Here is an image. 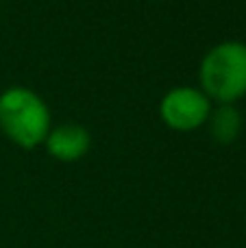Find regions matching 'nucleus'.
Returning a JSON list of instances; mask_svg holds the SVG:
<instances>
[{"label": "nucleus", "mask_w": 246, "mask_h": 248, "mask_svg": "<svg viewBox=\"0 0 246 248\" xmlns=\"http://www.w3.org/2000/svg\"><path fill=\"white\" fill-rule=\"evenodd\" d=\"M52 128L50 107L37 92L13 85L0 94V131L20 148H37Z\"/></svg>", "instance_id": "nucleus-1"}, {"label": "nucleus", "mask_w": 246, "mask_h": 248, "mask_svg": "<svg viewBox=\"0 0 246 248\" xmlns=\"http://www.w3.org/2000/svg\"><path fill=\"white\" fill-rule=\"evenodd\" d=\"M200 90L218 105H233L246 94V44L220 42L212 46L199 65Z\"/></svg>", "instance_id": "nucleus-2"}, {"label": "nucleus", "mask_w": 246, "mask_h": 248, "mask_svg": "<svg viewBox=\"0 0 246 248\" xmlns=\"http://www.w3.org/2000/svg\"><path fill=\"white\" fill-rule=\"evenodd\" d=\"M212 100L200 87L179 85L172 87L159 100V118L172 131H194L207 124L212 113Z\"/></svg>", "instance_id": "nucleus-3"}, {"label": "nucleus", "mask_w": 246, "mask_h": 248, "mask_svg": "<svg viewBox=\"0 0 246 248\" xmlns=\"http://www.w3.org/2000/svg\"><path fill=\"white\" fill-rule=\"evenodd\" d=\"M48 155L59 161H78L83 159L92 148V135L83 124L77 122H63L55 124L48 133L46 141Z\"/></svg>", "instance_id": "nucleus-4"}, {"label": "nucleus", "mask_w": 246, "mask_h": 248, "mask_svg": "<svg viewBox=\"0 0 246 248\" xmlns=\"http://www.w3.org/2000/svg\"><path fill=\"white\" fill-rule=\"evenodd\" d=\"M207 128L212 140H216L218 144H231L242 131V116L233 105H218L209 113Z\"/></svg>", "instance_id": "nucleus-5"}]
</instances>
